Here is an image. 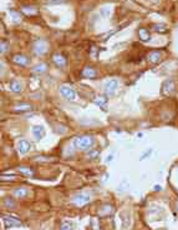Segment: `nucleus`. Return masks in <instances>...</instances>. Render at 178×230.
Listing matches in <instances>:
<instances>
[{
	"instance_id": "f257e3e1",
	"label": "nucleus",
	"mask_w": 178,
	"mask_h": 230,
	"mask_svg": "<svg viewBox=\"0 0 178 230\" xmlns=\"http://www.w3.org/2000/svg\"><path fill=\"white\" fill-rule=\"evenodd\" d=\"M94 138L91 135H81L74 139V146L77 150H89L94 145Z\"/></svg>"
},
{
	"instance_id": "f03ea898",
	"label": "nucleus",
	"mask_w": 178,
	"mask_h": 230,
	"mask_svg": "<svg viewBox=\"0 0 178 230\" xmlns=\"http://www.w3.org/2000/svg\"><path fill=\"white\" fill-rule=\"evenodd\" d=\"M60 94L62 98H65L66 100H75V98H76L75 90L70 85H61L60 86Z\"/></svg>"
},
{
	"instance_id": "7ed1b4c3",
	"label": "nucleus",
	"mask_w": 178,
	"mask_h": 230,
	"mask_svg": "<svg viewBox=\"0 0 178 230\" xmlns=\"http://www.w3.org/2000/svg\"><path fill=\"white\" fill-rule=\"evenodd\" d=\"M90 200H91V197H90L89 194L80 193V194H76L75 197L72 198V203H74L76 206H83L85 204H87Z\"/></svg>"
},
{
	"instance_id": "20e7f679",
	"label": "nucleus",
	"mask_w": 178,
	"mask_h": 230,
	"mask_svg": "<svg viewBox=\"0 0 178 230\" xmlns=\"http://www.w3.org/2000/svg\"><path fill=\"white\" fill-rule=\"evenodd\" d=\"M118 88V81L116 79H111L105 84L103 90H105V94L106 95H113L116 93V90Z\"/></svg>"
},
{
	"instance_id": "39448f33",
	"label": "nucleus",
	"mask_w": 178,
	"mask_h": 230,
	"mask_svg": "<svg viewBox=\"0 0 178 230\" xmlns=\"http://www.w3.org/2000/svg\"><path fill=\"white\" fill-rule=\"evenodd\" d=\"M174 90V80L173 79H168L162 84L161 88V94L162 95H168Z\"/></svg>"
},
{
	"instance_id": "423d86ee",
	"label": "nucleus",
	"mask_w": 178,
	"mask_h": 230,
	"mask_svg": "<svg viewBox=\"0 0 178 230\" xmlns=\"http://www.w3.org/2000/svg\"><path fill=\"white\" fill-rule=\"evenodd\" d=\"M46 49H47V44H46V41L45 40H36L34 43V51L35 54H38V55H42L45 51H46Z\"/></svg>"
},
{
	"instance_id": "0eeeda50",
	"label": "nucleus",
	"mask_w": 178,
	"mask_h": 230,
	"mask_svg": "<svg viewBox=\"0 0 178 230\" xmlns=\"http://www.w3.org/2000/svg\"><path fill=\"white\" fill-rule=\"evenodd\" d=\"M30 149H31V145L25 139H20L18 141V151L20 154H26V153L30 151Z\"/></svg>"
},
{
	"instance_id": "6e6552de",
	"label": "nucleus",
	"mask_w": 178,
	"mask_h": 230,
	"mask_svg": "<svg viewBox=\"0 0 178 230\" xmlns=\"http://www.w3.org/2000/svg\"><path fill=\"white\" fill-rule=\"evenodd\" d=\"M31 130H32V135L35 138V140L39 141L45 136V129L42 125H34Z\"/></svg>"
},
{
	"instance_id": "1a4fd4ad",
	"label": "nucleus",
	"mask_w": 178,
	"mask_h": 230,
	"mask_svg": "<svg viewBox=\"0 0 178 230\" xmlns=\"http://www.w3.org/2000/svg\"><path fill=\"white\" fill-rule=\"evenodd\" d=\"M13 61L15 63L16 65L26 66L27 64H29L30 59L27 58V57H25V55H23V54H16V55H14V57H13Z\"/></svg>"
},
{
	"instance_id": "9d476101",
	"label": "nucleus",
	"mask_w": 178,
	"mask_h": 230,
	"mask_svg": "<svg viewBox=\"0 0 178 230\" xmlns=\"http://www.w3.org/2000/svg\"><path fill=\"white\" fill-rule=\"evenodd\" d=\"M3 220L5 223L6 228H14V226H20L21 225V221L14 217H5L3 215Z\"/></svg>"
},
{
	"instance_id": "9b49d317",
	"label": "nucleus",
	"mask_w": 178,
	"mask_h": 230,
	"mask_svg": "<svg viewBox=\"0 0 178 230\" xmlns=\"http://www.w3.org/2000/svg\"><path fill=\"white\" fill-rule=\"evenodd\" d=\"M147 60H148L149 64H152V65L158 64V63L161 61V53L156 51V50L154 51H149L147 54Z\"/></svg>"
},
{
	"instance_id": "f8f14e48",
	"label": "nucleus",
	"mask_w": 178,
	"mask_h": 230,
	"mask_svg": "<svg viewBox=\"0 0 178 230\" xmlns=\"http://www.w3.org/2000/svg\"><path fill=\"white\" fill-rule=\"evenodd\" d=\"M27 194H29V191H27L26 188H23V186H20V188H16V189H14L13 190V195L15 198H19V199H24L27 197Z\"/></svg>"
},
{
	"instance_id": "ddd939ff",
	"label": "nucleus",
	"mask_w": 178,
	"mask_h": 230,
	"mask_svg": "<svg viewBox=\"0 0 178 230\" xmlns=\"http://www.w3.org/2000/svg\"><path fill=\"white\" fill-rule=\"evenodd\" d=\"M52 61H54V64L56 66H59V68H64L66 65V59L64 58L61 54H54L52 55Z\"/></svg>"
},
{
	"instance_id": "4468645a",
	"label": "nucleus",
	"mask_w": 178,
	"mask_h": 230,
	"mask_svg": "<svg viewBox=\"0 0 178 230\" xmlns=\"http://www.w3.org/2000/svg\"><path fill=\"white\" fill-rule=\"evenodd\" d=\"M138 38L142 41H149L151 40V34H149L147 28H140L138 29Z\"/></svg>"
},
{
	"instance_id": "2eb2a0df",
	"label": "nucleus",
	"mask_w": 178,
	"mask_h": 230,
	"mask_svg": "<svg viewBox=\"0 0 178 230\" xmlns=\"http://www.w3.org/2000/svg\"><path fill=\"white\" fill-rule=\"evenodd\" d=\"M31 110V105L30 104H27V103H19L15 105V108H14V111H19V113H25V111H30Z\"/></svg>"
},
{
	"instance_id": "dca6fc26",
	"label": "nucleus",
	"mask_w": 178,
	"mask_h": 230,
	"mask_svg": "<svg viewBox=\"0 0 178 230\" xmlns=\"http://www.w3.org/2000/svg\"><path fill=\"white\" fill-rule=\"evenodd\" d=\"M94 103L95 105L100 106L101 109H106V105H107V96H96L94 99Z\"/></svg>"
},
{
	"instance_id": "f3484780",
	"label": "nucleus",
	"mask_w": 178,
	"mask_h": 230,
	"mask_svg": "<svg viewBox=\"0 0 178 230\" xmlns=\"http://www.w3.org/2000/svg\"><path fill=\"white\" fill-rule=\"evenodd\" d=\"M9 89L11 90V92H14V93H20L21 89H23V86H21V83H20V81L13 80V81L9 83Z\"/></svg>"
},
{
	"instance_id": "a211bd4d",
	"label": "nucleus",
	"mask_w": 178,
	"mask_h": 230,
	"mask_svg": "<svg viewBox=\"0 0 178 230\" xmlns=\"http://www.w3.org/2000/svg\"><path fill=\"white\" fill-rule=\"evenodd\" d=\"M46 70H47V66H46L45 63H39V64H36L32 68V71L36 73V74H42V73H45Z\"/></svg>"
},
{
	"instance_id": "6ab92c4d",
	"label": "nucleus",
	"mask_w": 178,
	"mask_h": 230,
	"mask_svg": "<svg viewBox=\"0 0 178 230\" xmlns=\"http://www.w3.org/2000/svg\"><path fill=\"white\" fill-rule=\"evenodd\" d=\"M18 171L21 174V175H24V176H31V175H34L32 169H30L29 166H19Z\"/></svg>"
},
{
	"instance_id": "aec40b11",
	"label": "nucleus",
	"mask_w": 178,
	"mask_h": 230,
	"mask_svg": "<svg viewBox=\"0 0 178 230\" xmlns=\"http://www.w3.org/2000/svg\"><path fill=\"white\" fill-rule=\"evenodd\" d=\"M82 75L85 76V78H95L96 76V71H95V69H92L90 66H86L82 70Z\"/></svg>"
},
{
	"instance_id": "412c9836",
	"label": "nucleus",
	"mask_w": 178,
	"mask_h": 230,
	"mask_svg": "<svg viewBox=\"0 0 178 230\" xmlns=\"http://www.w3.org/2000/svg\"><path fill=\"white\" fill-rule=\"evenodd\" d=\"M111 211H112V206L105 204V205H102L101 209L98 210V215H100V217H106V215H109Z\"/></svg>"
},
{
	"instance_id": "4be33fe9",
	"label": "nucleus",
	"mask_w": 178,
	"mask_h": 230,
	"mask_svg": "<svg viewBox=\"0 0 178 230\" xmlns=\"http://www.w3.org/2000/svg\"><path fill=\"white\" fill-rule=\"evenodd\" d=\"M3 205L5 208H8V209H14V208H15V201H14L13 198L6 197V198L3 199Z\"/></svg>"
},
{
	"instance_id": "5701e85b",
	"label": "nucleus",
	"mask_w": 178,
	"mask_h": 230,
	"mask_svg": "<svg viewBox=\"0 0 178 230\" xmlns=\"http://www.w3.org/2000/svg\"><path fill=\"white\" fill-rule=\"evenodd\" d=\"M152 29L157 33H167L168 31V28L165 24H154V25H152Z\"/></svg>"
},
{
	"instance_id": "b1692460",
	"label": "nucleus",
	"mask_w": 178,
	"mask_h": 230,
	"mask_svg": "<svg viewBox=\"0 0 178 230\" xmlns=\"http://www.w3.org/2000/svg\"><path fill=\"white\" fill-rule=\"evenodd\" d=\"M60 230H74V225H72V223H70V221H64L61 226H60Z\"/></svg>"
},
{
	"instance_id": "393cba45",
	"label": "nucleus",
	"mask_w": 178,
	"mask_h": 230,
	"mask_svg": "<svg viewBox=\"0 0 178 230\" xmlns=\"http://www.w3.org/2000/svg\"><path fill=\"white\" fill-rule=\"evenodd\" d=\"M98 154H100V151H98V150H90L86 155H87V159L92 160V159H96V158L98 156Z\"/></svg>"
},
{
	"instance_id": "a878e982",
	"label": "nucleus",
	"mask_w": 178,
	"mask_h": 230,
	"mask_svg": "<svg viewBox=\"0 0 178 230\" xmlns=\"http://www.w3.org/2000/svg\"><path fill=\"white\" fill-rule=\"evenodd\" d=\"M23 10L24 13H26V14H30V15H34L35 13H36V10H35L34 8H27V6H23Z\"/></svg>"
},
{
	"instance_id": "bb28decb",
	"label": "nucleus",
	"mask_w": 178,
	"mask_h": 230,
	"mask_svg": "<svg viewBox=\"0 0 178 230\" xmlns=\"http://www.w3.org/2000/svg\"><path fill=\"white\" fill-rule=\"evenodd\" d=\"M152 151H153L152 149H148L147 151H145V153H143V154H142V156L140 158V160H141V162H142V160H145L146 158H148L149 155H151V154H152Z\"/></svg>"
},
{
	"instance_id": "cd10ccee",
	"label": "nucleus",
	"mask_w": 178,
	"mask_h": 230,
	"mask_svg": "<svg viewBox=\"0 0 178 230\" xmlns=\"http://www.w3.org/2000/svg\"><path fill=\"white\" fill-rule=\"evenodd\" d=\"M10 14H11V18L14 19V22H19V20H20V15H19L16 11H13V10H11Z\"/></svg>"
},
{
	"instance_id": "c85d7f7f",
	"label": "nucleus",
	"mask_w": 178,
	"mask_h": 230,
	"mask_svg": "<svg viewBox=\"0 0 178 230\" xmlns=\"http://www.w3.org/2000/svg\"><path fill=\"white\" fill-rule=\"evenodd\" d=\"M9 43L6 40H1V53H5V50H6V45H8Z\"/></svg>"
},
{
	"instance_id": "c756f323",
	"label": "nucleus",
	"mask_w": 178,
	"mask_h": 230,
	"mask_svg": "<svg viewBox=\"0 0 178 230\" xmlns=\"http://www.w3.org/2000/svg\"><path fill=\"white\" fill-rule=\"evenodd\" d=\"M101 14H102V16H109V14H110L109 8H102L101 9Z\"/></svg>"
},
{
	"instance_id": "7c9ffc66",
	"label": "nucleus",
	"mask_w": 178,
	"mask_h": 230,
	"mask_svg": "<svg viewBox=\"0 0 178 230\" xmlns=\"http://www.w3.org/2000/svg\"><path fill=\"white\" fill-rule=\"evenodd\" d=\"M0 179H1V182H5V180H14V179H15V176H8V178H6L3 174V175L0 176Z\"/></svg>"
},
{
	"instance_id": "2f4dec72",
	"label": "nucleus",
	"mask_w": 178,
	"mask_h": 230,
	"mask_svg": "<svg viewBox=\"0 0 178 230\" xmlns=\"http://www.w3.org/2000/svg\"><path fill=\"white\" fill-rule=\"evenodd\" d=\"M127 188H129V184H127L126 182H123V183H122V186H120L118 190H123V189H127Z\"/></svg>"
},
{
	"instance_id": "473e14b6",
	"label": "nucleus",
	"mask_w": 178,
	"mask_h": 230,
	"mask_svg": "<svg viewBox=\"0 0 178 230\" xmlns=\"http://www.w3.org/2000/svg\"><path fill=\"white\" fill-rule=\"evenodd\" d=\"M49 3H51V4H60L62 1H65V0H47Z\"/></svg>"
},
{
	"instance_id": "72a5a7b5",
	"label": "nucleus",
	"mask_w": 178,
	"mask_h": 230,
	"mask_svg": "<svg viewBox=\"0 0 178 230\" xmlns=\"http://www.w3.org/2000/svg\"><path fill=\"white\" fill-rule=\"evenodd\" d=\"M161 189H162L161 186H154V190H161Z\"/></svg>"
},
{
	"instance_id": "f704fd0d",
	"label": "nucleus",
	"mask_w": 178,
	"mask_h": 230,
	"mask_svg": "<svg viewBox=\"0 0 178 230\" xmlns=\"http://www.w3.org/2000/svg\"><path fill=\"white\" fill-rule=\"evenodd\" d=\"M161 230H165V229H161Z\"/></svg>"
}]
</instances>
